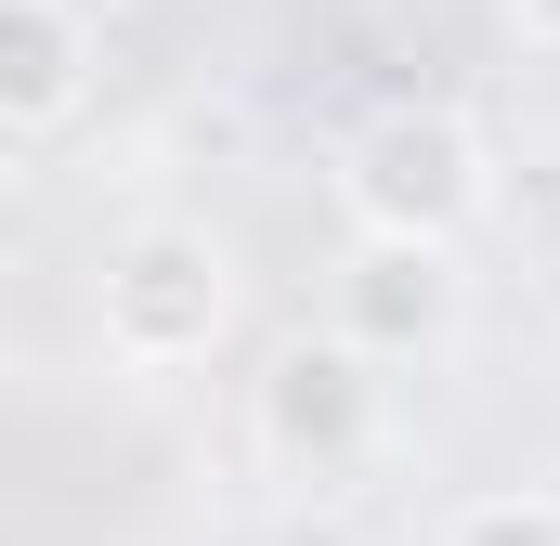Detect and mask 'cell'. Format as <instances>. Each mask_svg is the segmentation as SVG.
Listing matches in <instances>:
<instances>
[{"label":"cell","mask_w":560,"mask_h":546,"mask_svg":"<svg viewBox=\"0 0 560 546\" xmlns=\"http://www.w3.org/2000/svg\"><path fill=\"white\" fill-rule=\"evenodd\" d=\"M92 339H105V365H131V378H183V365H209L222 339H235V261H222V235H196V222H131L105 273H92Z\"/></svg>","instance_id":"obj_1"},{"label":"cell","mask_w":560,"mask_h":546,"mask_svg":"<svg viewBox=\"0 0 560 546\" xmlns=\"http://www.w3.org/2000/svg\"><path fill=\"white\" fill-rule=\"evenodd\" d=\"M339 209H352V235L456 248L495 209V143L469 131L456 105H378L365 131L339 143Z\"/></svg>","instance_id":"obj_2"},{"label":"cell","mask_w":560,"mask_h":546,"mask_svg":"<svg viewBox=\"0 0 560 546\" xmlns=\"http://www.w3.org/2000/svg\"><path fill=\"white\" fill-rule=\"evenodd\" d=\"M378 429H392V404H378V365L326 325V339H287L275 365L248 378V442H261V468H287V482H352L365 455H378Z\"/></svg>","instance_id":"obj_3"},{"label":"cell","mask_w":560,"mask_h":546,"mask_svg":"<svg viewBox=\"0 0 560 546\" xmlns=\"http://www.w3.org/2000/svg\"><path fill=\"white\" fill-rule=\"evenodd\" d=\"M469 325V273L456 248H418V235H352V261H339V339L365 352V365H418Z\"/></svg>","instance_id":"obj_4"},{"label":"cell","mask_w":560,"mask_h":546,"mask_svg":"<svg viewBox=\"0 0 560 546\" xmlns=\"http://www.w3.org/2000/svg\"><path fill=\"white\" fill-rule=\"evenodd\" d=\"M92 52H105V26L79 0H0V131L52 143L92 105Z\"/></svg>","instance_id":"obj_5"},{"label":"cell","mask_w":560,"mask_h":546,"mask_svg":"<svg viewBox=\"0 0 560 546\" xmlns=\"http://www.w3.org/2000/svg\"><path fill=\"white\" fill-rule=\"evenodd\" d=\"M443 546H560V495H469L456 521H443Z\"/></svg>","instance_id":"obj_6"},{"label":"cell","mask_w":560,"mask_h":546,"mask_svg":"<svg viewBox=\"0 0 560 546\" xmlns=\"http://www.w3.org/2000/svg\"><path fill=\"white\" fill-rule=\"evenodd\" d=\"M509 26H522V52H548V66H560V0H509Z\"/></svg>","instance_id":"obj_7"},{"label":"cell","mask_w":560,"mask_h":546,"mask_svg":"<svg viewBox=\"0 0 560 546\" xmlns=\"http://www.w3.org/2000/svg\"><path fill=\"white\" fill-rule=\"evenodd\" d=\"M79 13H92V26H105V13H131V0H79Z\"/></svg>","instance_id":"obj_8"}]
</instances>
